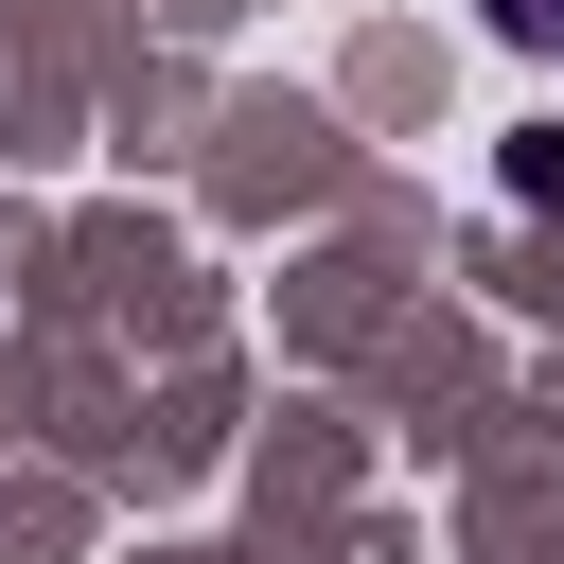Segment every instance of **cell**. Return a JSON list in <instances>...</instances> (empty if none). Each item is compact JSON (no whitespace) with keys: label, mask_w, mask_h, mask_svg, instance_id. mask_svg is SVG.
Listing matches in <instances>:
<instances>
[{"label":"cell","mask_w":564,"mask_h":564,"mask_svg":"<svg viewBox=\"0 0 564 564\" xmlns=\"http://www.w3.org/2000/svg\"><path fill=\"white\" fill-rule=\"evenodd\" d=\"M494 35L511 53H564V0H494Z\"/></svg>","instance_id":"6da1fadb"}]
</instances>
